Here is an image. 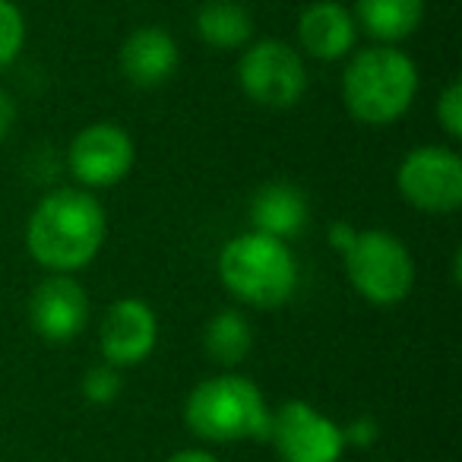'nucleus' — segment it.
I'll return each instance as SVG.
<instances>
[{
    "instance_id": "nucleus-1",
    "label": "nucleus",
    "mask_w": 462,
    "mask_h": 462,
    "mask_svg": "<svg viewBox=\"0 0 462 462\" xmlns=\"http://www.w3.org/2000/svg\"><path fill=\"white\" fill-rule=\"evenodd\" d=\"M108 235V218L92 190L58 187L35 203L26 222V247L39 266L51 273L86 270L98 257Z\"/></svg>"
},
{
    "instance_id": "nucleus-2",
    "label": "nucleus",
    "mask_w": 462,
    "mask_h": 462,
    "mask_svg": "<svg viewBox=\"0 0 462 462\" xmlns=\"http://www.w3.org/2000/svg\"><path fill=\"white\" fill-rule=\"evenodd\" d=\"M418 67L396 45L352 51L342 73V102L348 115L367 127H386L411 108L418 96Z\"/></svg>"
},
{
    "instance_id": "nucleus-3",
    "label": "nucleus",
    "mask_w": 462,
    "mask_h": 462,
    "mask_svg": "<svg viewBox=\"0 0 462 462\" xmlns=\"http://www.w3.org/2000/svg\"><path fill=\"white\" fill-rule=\"evenodd\" d=\"M273 409L260 386L245 374L199 380L184 402V421L206 443H245L270 437Z\"/></svg>"
},
{
    "instance_id": "nucleus-4",
    "label": "nucleus",
    "mask_w": 462,
    "mask_h": 462,
    "mask_svg": "<svg viewBox=\"0 0 462 462\" xmlns=\"http://www.w3.org/2000/svg\"><path fill=\"white\" fill-rule=\"evenodd\" d=\"M218 279L241 304L273 310L295 295L298 260L285 241L247 231L218 251Z\"/></svg>"
},
{
    "instance_id": "nucleus-5",
    "label": "nucleus",
    "mask_w": 462,
    "mask_h": 462,
    "mask_svg": "<svg viewBox=\"0 0 462 462\" xmlns=\"http://www.w3.org/2000/svg\"><path fill=\"white\" fill-rule=\"evenodd\" d=\"M352 289L377 308L405 301L415 285V260L409 247L383 228H358L352 247L342 254Z\"/></svg>"
},
{
    "instance_id": "nucleus-6",
    "label": "nucleus",
    "mask_w": 462,
    "mask_h": 462,
    "mask_svg": "<svg viewBox=\"0 0 462 462\" xmlns=\"http://www.w3.org/2000/svg\"><path fill=\"white\" fill-rule=\"evenodd\" d=\"M238 83L251 102L273 111L295 108L308 92V64L298 48L279 39H260L238 60Z\"/></svg>"
},
{
    "instance_id": "nucleus-7",
    "label": "nucleus",
    "mask_w": 462,
    "mask_h": 462,
    "mask_svg": "<svg viewBox=\"0 0 462 462\" xmlns=\"http://www.w3.org/2000/svg\"><path fill=\"white\" fill-rule=\"evenodd\" d=\"M396 187L402 199L428 216H449L462 206V159L449 146L409 149L396 168Z\"/></svg>"
},
{
    "instance_id": "nucleus-8",
    "label": "nucleus",
    "mask_w": 462,
    "mask_h": 462,
    "mask_svg": "<svg viewBox=\"0 0 462 462\" xmlns=\"http://www.w3.org/2000/svg\"><path fill=\"white\" fill-rule=\"evenodd\" d=\"M266 443H273L279 462H339L346 453L342 424L304 399H289L273 409Z\"/></svg>"
},
{
    "instance_id": "nucleus-9",
    "label": "nucleus",
    "mask_w": 462,
    "mask_h": 462,
    "mask_svg": "<svg viewBox=\"0 0 462 462\" xmlns=\"http://www.w3.org/2000/svg\"><path fill=\"white\" fill-rule=\"evenodd\" d=\"M70 174L83 190H105V187H117L136 162L134 136L121 127V124L98 121L83 127L70 143Z\"/></svg>"
},
{
    "instance_id": "nucleus-10",
    "label": "nucleus",
    "mask_w": 462,
    "mask_h": 462,
    "mask_svg": "<svg viewBox=\"0 0 462 462\" xmlns=\"http://www.w3.org/2000/svg\"><path fill=\"white\" fill-rule=\"evenodd\" d=\"M29 323L45 342H70L89 323V291L67 273H51L29 295Z\"/></svg>"
},
{
    "instance_id": "nucleus-11",
    "label": "nucleus",
    "mask_w": 462,
    "mask_h": 462,
    "mask_svg": "<svg viewBox=\"0 0 462 462\" xmlns=\"http://www.w3.org/2000/svg\"><path fill=\"white\" fill-rule=\"evenodd\" d=\"M159 342V317L143 298H121L108 308L98 329L102 358L115 367L143 365Z\"/></svg>"
},
{
    "instance_id": "nucleus-12",
    "label": "nucleus",
    "mask_w": 462,
    "mask_h": 462,
    "mask_svg": "<svg viewBox=\"0 0 462 462\" xmlns=\"http://www.w3.org/2000/svg\"><path fill=\"white\" fill-rule=\"evenodd\" d=\"M298 45L310 60L333 64L355 51L358 45V23L352 10L342 7L339 0H317L298 16Z\"/></svg>"
},
{
    "instance_id": "nucleus-13",
    "label": "nucleus",
    "mask_w": 462,
    "mask_h": 462,
    "mask_svg": "<svg viewBox=\"0 0 462 462\" xmlns=\"http://www.w3.org/2000/svg\"><path fill=\"white\" fill-rule=\"evenodd\" d=\"M180 48L174 35L162 26H143L124 39L121 73L136 89H159L178 73Z\"/></svg>"
},
{
    "instance_id": "nucleus-14",
    "label": "nucleus",
    "mask_w": 462,
    "mask_h": 462,
    "mask_svg": "<svg viewBox=\"0 0 462 462\" xmlns=\"http://www.w3.org/2000/svg\"><path fill=\"white\" fill-rule=\"evenodd\" d=\"M251 231L270 235L289 245L291 238H298L310 222V206L301 187L289 184V180H270L263 184L251 199Z\"/></svg>"
},
{
    "instance_id": "nucleus-15",
    "label": "nucleus",
    "mask_w": 462,
    "mask_h": 462,
    "mask_svg": "<svg viewBox=\"0 0 462 462\" xmlns=\"http://www.w3.org/2000/svg\"><path fill=\"white\" fill-rule=\"evenodd\" d=\"M358 32L380 45H396L418 32L424 20V0H355L352 10Z\"/></svg>"
},
{
    "instance_id": "nucleus-16",
    "label": "nucleus",
    "mask_w": 462,
    "mask_h": 462,
    "mask_svg": "<svg viewBox=\"0 0 462 462\" xmlns=\"http://www.w3.org/2000/svg\"><path fill=\"white\" fill-rule=\"evenodd\" d=\"M197 35L216 51H235L251 42L254 16L241 0H206L197 10Z\"/></svg>"
},
{
    "instance_id": "nucleus-17",
    "label": "nucleus",
    "mask_w": 462,
    "mask_h": 462,
    "mask_svg": "<svg viewBox=\"0 0 462 462\" xmlns=\"http://www.w3.org/2000/svg\"><path fill=\"white\" fill-rule=\"evenodd\" d=\"M203 348L216 365L238 367L254 348V327L238 308H225L212 314L203 327Z\"/></svg>"
},
{
    "instance_id": "nucleus-18",
    "label": "nucleus",
    "mask_w": 462,
    "mask_h": 462,
    "mask_svg": "<svg viewBox=\"0 0 462 462\" xmlns=\"http://www.w3.org/2000/svg\"><path fill=\"white\" fill-rule=\"evenodd\" d=\"M26 45V16L14 0H0V73L20 58Z\"/></svg>"
},
{
    "instance_id": "nucleus-19",
    "label": "nucleus",
    "mask_w": 462,
    "mask_h": 462,
    "mask_svg": "<svg viewBox=\"0 0 462 462\" xmlns=\"http://www.w3.org/2000/svg\"><path fill=\"white\" fill-rule=\"evenodd\" d=\"M79 390H83V396L89 399L92 405H111L124 390L121 367L108 365V361L92 365L89 371L83 374V380H79Z\"/></svg>"
},
{
    "instance_id": "nucleus-20",
    "label": "nucleus",
    "mask_w": 462,
    "mask_h": 462,
    "mask_svg": "<svg viewBox=\"0 0 462 462\" xmlns=\"http://www.w3.org/2000/svg\"><path fill=\"white\" fill-rule=\"evenodd\" d=\"M437 124L447 130L449 140H459L462 136V83L453 79L447 89L437 98Z\"/></svg>"
},
{
    "instance_id": "nucleus-21",
    "label": "nucleus",
    "mask_w": 462,
    "mask_h": 462,
    "mask_svg": "<svg viewBox=\"0 0 462 462\" xmlns=\"http://www.w3.org/2000/svg\"><path fill=\"white\" fill-rule=\"evenodd\" d=\"M342 437H346V447H374L380 440V424L374 415H361L355 421H348L342 428Z\"/></svg>"
},
{
    "instance_id": "nucleus-22",
    "label": "nucleus",
    "mask_w": 462,
    "mask_h": 462,
    "mask_svg": "<svg viewBox=\"0 0 462 462\" xmlns=\"http://www.w3.org/2000/svg\"><path fill=\"white\" fill-rule=\"evenodd\" d=\"M16 127V102L4 86H0V143L7 140Z\"/></svg>"
},
{
    "instance_id": "nucleus-23",
    "label": "nucleus",
    "mask_w": 462,
    "mask_h": 462,
    "mask_svg": "<svg viewBox=\"0 0 462 462\" xmlns=\"http://www.w3.org/2000/svg\"><path fill=\"white\" fill-rule=\"evenodd\" d=\"M355 235H358V228L355 225H348V222H333L329 225V247H336L339 254H346L348 247H352V241H355Z\"/></svg>"
},
{
    "instance_id": "nucleus-24",
    "label": "nucleus",
    "mask_w": 462,
    "mask_h": 462,
    "mask_svg": "<svg viewBox=\"0 0 462 462\" xmlns=\"http://www.w3.org/2000/svg\"><path fill=\"white\" fill-rule=\"evenodd\" d=\"M168 462H218L209 449H178Z\"/></svg>"
}]
</instances>
